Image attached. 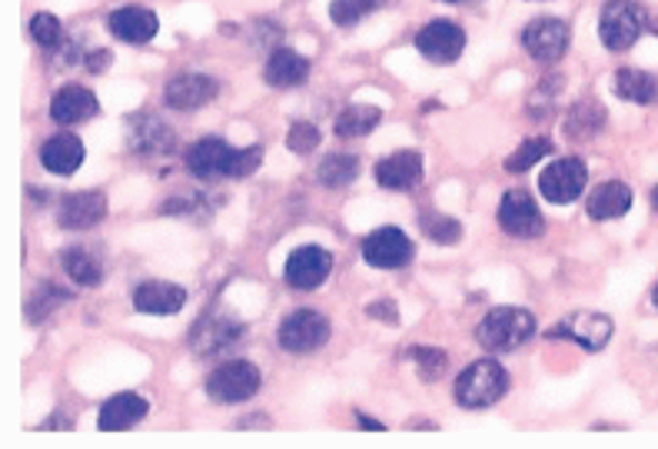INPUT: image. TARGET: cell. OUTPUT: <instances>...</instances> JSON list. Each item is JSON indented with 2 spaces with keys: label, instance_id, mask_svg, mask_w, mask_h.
<instances>
[{
  "label": "cell",
  "instance_id": "6da1fadb",
  "mask_svg": "<svg viewBox=\"0 0 658 449\" xmlns=\"http://www.w3.org/2000/svg\"><path fill=\"white\" fill-rule=\"evenodd\" d=\"M260 160H263V150L260 147L237 150V147H230L220 137H203V140H197L187 150V167L203 183H213V180H247V177L257 173Z\"/></svg>",
  "mask_w": 658,
  "mask_h": 449
},
{
  "label": "cell",
  "instance_id": "7a4b0ae2",
  "mask_svg": "<svg viewBox=\"0 0 658 449\" xmlns=\"http://www.w3.org/2000/svg\"><path fill=\"white\" fill-rule=\"evenodd\" d=\"M536 337V317L522 307H496L476 327V340L489 353H509Z\"/></svg>",
  "mask_w": 658,
  "mask_h": 449
},
{
  "label": "cell",
  "instance_id": "3957f363",
  "mask_svg": "<svg viewBox=\"0 0 658 449\" xmlns=\"http://www.w3.org/2000/svg\"><path fill=\"white\" fill-rule=\"evenodd\" d=\"M506 390H509L506 367H499L496 360H479L459 377L456 403L466 407V410H482V407H492L496 400H502Z\"/></svg>",
  "mask_w": 658,
  "mask_h": 449
},
{
  "label": "cell",
  "instance_id": "277c9868",
  "mask_svg": "<svg viewBox=\"0 0 658 449\" xmlns=\"http://www.w3.org/2000/svg\"><path fill=\"white\" fill-rule=\"evenodd\" d=\"M649 20L652 17L639 3H632V0H609L602 7L599 37H602V43L609 50H629L642 37V30L649 27Z\"/></svg>",
  "mask_w": 658,
  "mask_h": 449
},
{
  "label": "cell",
  "instance_id": "5b68a950",
  "mask_svg": "<svg viewBox=\"0 0 658 449\" xmlns=\"http://www.w3.org/2000/svg\"><path fill=\"white\" fill-rule=\"evenodd\" d=\"M257 390H260V370L247 360L220 363L207 377V397L213 403H243V400L257 397Z\"/></svg>",
  "mask_w": 658,
  "mask_h": 449
},
{
  "label": "cell",
  "instance_id": "8992f818",
  "mask_svg": "<svg viewBox=\"0 0 658 449\" xmlns=\"http://www.w3.org/2000/svg\"><path fill=\"white\" fill-rule=\"evenodd\" d=\"M416 247L399 227H379L362 240V260L376 270H399L412 263Z\"/></svg>",
  "mask_w": 658,
  "mask_h": 449
},
{
  "label": "cell",
  "instance_id": "52a82bcc",
  "mask_svg": "<svg viewBox=\"0 0 658 449\" xmlns=\"http://www.w3.org/2000/svg\"><path fill=\"white\" fill-rule=\"evenodd\" d=\"M589 183V170L582 160L576 157H562L556 163H549L542 173H539V193L549 200V203H572Z\"/></svg>",
  "mask_w": 658,
  "mask_h": 449
},
{
  "label": "cell",
  "instance_id": "ba28073f",
  "mask_svg": "<svg viewBox=\"0 0 658 449\" xmlns=\"http://www.w3.org/2000/svg\"><path fill=\"white\" fill-rule=\"evenodd\" d=\"M329 333H332V327H329V320L323 313H317V310H297L280 327V347L287 353H313V350H320L327 343Z\"/></svg>",
  "mask_w": 658,
  "mask_h": 449
},
{
  "label": "cell",
  "instance_id": "9c48e42d",
  "mask_svg": "<svg viewBox=\"0 0 658 449\" xmlns=\"http://www.w3.org/2000/svg\"><path fill=\"white\" fill-rule=\"evenodd\" d=\"M569 40H572V30L559 17H539L522 30V47L539 63H556L569 50Z\"/></svg>",
  "mask_w": 658,
  "mask_h": 449
},
{
  "label": "cell",
  "instance_id": "30bf717a",
  "mask_svg": "<svg viewBox=\"0 0 658 449\" xmlns=\"http://www.w3.org/2000/svg\"><path fill=\"white\" fill-rule=\"evenodd\" d=\"M499 227L509 237H519V240L539 237L546 230V220L539 213V203L532 200L529 190H509L502 197V203H499Z\"/></svg>",
  "mask_w": 658,
  "mask_h": 449
},
{
  "label": "cell",
  "instance_id": "8fae6325",
  "mask_svg": "<svg viewBox=\"0 0 658 449\" xmlns=\"http://www.w3.org/2000/svg\"><path fill=\"white\" fill-rule=\"evenodd\" d=\"M616 333V323L606 317V313H592V310H582V313H572L569 320H562L549 337L552 340H572L579 343L582 350L589 353H599Z\"/></svg>",
  "mask_w": 658,
  "mask_h": 449
},
{
  "label": "cell",
  "instance_id": "7c38bea8",
  "mask_svg": "<svg viewBox=\"0 0 658 449\" xmlns=\"http://www.w3.org/2000/svg\"><path fill=\"white\" fill-rule=\"evenodd\" d=\"M243 333H247V327L240 320H233L230 313H207L190 330V347L200 357H217V353L230 350L233 343H240Z\"/></svg>",
  "mask_w": 658,
  "mask_h": 449
},
{
  "label": "cell",
  "instance_id": "4fadbf2b",
  "mask_svg": "<svg viewBox=\"0 0 658 449\" xmlns=\"http://www.w3.org/2000/svg\"><path fill=\"white\" fill-rule=\"evenodd\" d=\"M416 50L432 63H456L466 50V33L452 20H432L416 33Z\"/></svg>",
  "mask_w": 658,
  "mask_h": 449
},
{
  "label": "cell",
  "instance_id": "5bb4252c",
  "mask_svg": "<svg viewBox=\"0 0 658 449\" xmlns=\"http://www.w3.org/2000/svg\"><path fill=\"white\" fill-rule=\"evenodd\" d=\"M329 270H332V257L323 247H297L283 267V277L293 290H317L320 283H327Z\"/></svg>",
  "mask_w": 658,
  "mask_h": 449
},
{
  "label": "cell",
  "instance_id": "9a60e30c",
  "mask_svg": "<svg viewBox=\"0 0 658 449\" xmlns=\"http://www.w3.org/2000/svg\"><path fill=\"white\" fill-rule=\"evenodd\" d=\"M173 143H177V137L160 117H153V113L130 117V123H127V147H130V153H137V157H163V153L173 150Z\"/></svg>",
  "mask_w": 658,
  "mask_h": 449
},
{
  "label": "cell",
  "instance_id": "2e32d148",
  "mask_svg": "<svg viewBox=\"0 0 658 449\" xmlns=\"http://www.w3.org/2000/svg\"><path fill=\"white\" fill-rule=\"evenodd\" d=\"M220 83L207 73H180L163 87V103L170 110H200L217 97Z\"/></svg>",
  "mask_w": 658,
  "mask_h": 449
},
{
  "label": "cell",
  "instance_id": "e0dca14e",
  "mask_svg": "<svg viewBox=\"0 0 658 449\" xmlns=\"http://www.w3.org/2000/svg\"><path fill=\"white\" fill-rule=\"evenodd\" d=\"M187 307V290L163 280H147L133 290V310L147 317H177Z\"/></svg>",
  "mask_w": 658,
  "mask_h": 449
},
{
  "label": "cell",
  "instance_id": "ac0fdd59",
  "mask_svg": "<svg viewBox=\"0 0 658 449\" xmlns=\"http://www.w3.org/2000/svg\"><path fill=\"white\" fill-rule=\"evenodd\" d=\"M97 110H100L97 97H93L87 87H77V83L60 87V90L50 97V120H53V123H60V127L83 123V120L97 117Z\"/></svg>",
  "mask_w": 658,
  "mask_h": 449
},
{
  "label": "cell",
  "instance_id": "d6986e66",
  "mask_svg": "<svg viewBox=\"0 0 658 449\" xmlns=\"http://www.w3.org/2000/svg\"><path fill=\"white\" fill-rule=\"evenodd\" d=\"M107 217V197L100 190H83V193H73L60 203L57 210V223L63 230H90L97 227L100 220Z\"/></svg>",
  "mask_w": 658,
  "mask_h": 449
},
{
  "label": "cell",
  "instance_id": "ffe728a7",
  "mask_svg": "<svg viewBox=\"0 0 658 449\" xmlns=\"http://www.w3.org/2000/svg\"><path fill=\"white\" fill-rule=\"evenodd\" d=\"M107 30H110L117 40L140 47V43H150V40L157 37L160 23H157V17H153L147 7H120V10H113V13L107 17Z\"/></svg>",
  "mask_w": 658,
  "mask_h": 449
},
{
  "label": "cell",
  "instance_id": "44dd1931",
  "mask_svg": "<svg viewBox=\"0 0 658 449\" xmlns=\"http://www.w3.org/2000/svg\"><path fill=\"white\" fill-rule=\"evenodd\" d=\"M376 183L386 190H412L422 180V157L416 150H399L376 163Z\"/></svg>",
  "mask_w": 658,
  "mask_h": 449
},
{
  "label": "cell",
  "instance_id": "7402d4cb",
  "mask_svg": "<svg viewBox=\"0 0 658 449\" xmlns=\"http://www.w3.org/2000/svg\"><path fill=\"white\" fill-rule=\"evenodd\" d=\"M147 413H150V403L140 393H117L100 407L97 427L103 433H123V430H133Z\"/></svg>",
  "mask_w": 658,
  "mask_h": 449
},
{
  "label": "cell",
  "instance_id": "603a6c76",
  "mask_svg": "<svg viewBox=\"0 0 658 449\" xmlns=\"http://www.w3.org/2000/svg\"><path fill=\"white\" fill-rule=\"evenodd\" d=\"M310 77V60L300 57L297 50L290 47H273L270 57H267V70H263V80L277 90H290V87H300L307 83Z\"/></svg>",
  "mask_w": 658,
  "mask_h": 449
},
{
  "label": "cell",
  "instance_id": "cb8c5ba5",
  "mask_svg": "<svg viewBox=\"0 0 658 449\" xmlns=\"http://www.w3.org/2000/svg\"><path fill=\"white\" fill-rule=\"evenodd\" d=\"M40 163L43 170L57 173V177H70L80 170L83 163V143L73 133H53L43 147H40Z\"/></svg>",
  "mask_w": 658,
  "mask_h": 449
},
{
  "label": "cell",
  "instance_id": "d4e9b609",
  "mask_svg": "<svg viewBox=\"0 0 658 449\" xmlns=\"http://www.w3.org/2000/svg\"><path fill=\"white\" fill-rule=\"evenodd\" d=\"M606 120H609L606 107L599 100H592V97H582L579 103L569 107L562 130H566L569 140H592V137H599L606 130Z\"/></svg>",
  "mask_w": 658,
  "mask_h": 449
},
{
  "label": "cell",
  "instance_id": "484cf974",
  "mask_svg": "<svg viewBox=\"0 0 658 449\" xmlns=\"http://www.w3.org/2000/svg\"><path fill=\"white\" fill-rule=\"evenodd\" d=\"M629 210H632V190L619 180H609V183L596 187L589 203H586V213L592 220H616V217H626Z\"/></svg>",
  "mask_w": 658,
  "mask_h": 449
},
{
  "label": "cell",
  "instance_id": "4316f807",
  "mask_svg": "<svg viewBox=\"0 0 658 449\" xmlns=\"http://www.w3.org/2000/svg\"><path fill=\"white\" fill-rule=\"evenodd\" d=\"M612 87H616V97H622V100H629V103H652L658 97L656 77L646 73V70H636V67L616 70Z\"/></svg>",
  "mask_w": 658,
  "mask_h": 449
},
{
  "label": "cell",
  "instance_id": "83f0119b",
  "mask_svg": "<svg viewBox=\"0 0 658 449\" xmlns=\"http://www.w3.org/2000/svg\"><path fill=\"white\" fill-rule=\"evenodd\" d=\"M60 263H63L67 277H70L73 283H80V287H100V280H103V263H100V257H93L87 247H70V250H63V253H60Z\"/></svg>",
  "mask_w": 658,
  "mask_h": 449
},
{
  "label": "cell",
  "instance_id": "f1b7e54d",
  "mask_svg": "<svg viewBox=\"0 0 658 449\" xmlns=\"http://www.w3.org/2000/svg\"><path fill=\"white\" fill-rule=\"evenodd\" d=\"M382 123V110L369 107V103H352L336 117V137L352 140V137H366Z\"/></svg>",
  "mask_w": 658,
  "mask_h": 449
},
{
  "label": "cell",
  "instance_id": "f546056e",
  "mask_svg": "<svg viewBox=\"0 0 658 449\" xmlns=\"http://www.w3.org/2000/svg\"><path fill=\"white\" fill-rule=\"evenodd\" d=\"M356 173H359V160L352 153H327L323 163L317 167L323 187H346L349 180H356Z\"/></svg>",
  "mask_w": 658,
  "mask_h": 449
},
{
  "label": "cell",
  "instance_id": "4dcf8cb0",
  "mask_svg": "<svg viewBox=\"0 0 658 449\" xmlns=\"http://www.w3.org/2000/svg\"><path fill=\"white\" fill-rule=\"evenodd\" d=\"M549 153H552V140L549 137H532L519 150H512V157H506V170L509 173H526V170H532Z\"/></svg>",
  "mask_w": 658,
  "mask_h": 449
},
{
  "label": "cell",
  "instance_id": "1f68e13d",
  "mask_svg": "<svg viewBox=\"0 0 658 449\" xmlns=\"http://www.w3.org/2000/svg\"><path fill=\"white\" fill-rule=\"evenodd\" d=\"M419 227H422V233L432 243H442V247H452V243L462 240V223L452 220V217H446V213H422L419 217Z\"/></svg>",
  "mask_w": 658,
  "mask_h": 449
},
{
  "label": "cell",
  "instance_id": "d6a6232c",
  "mask_svg": "<svg viewBox=\"0 0 658 449\" xmlns=\"http://www.w3.org/2000/svg\"><path fill=\"white\" fill-rule=\"evenodd\" d=\"M379 7H386V0H332L329 17H332L336 27H356L362 17L376 13Z\"/></svg>",
  "mask_w": 658,
  "mask_h": 449
},
{
  "label": "cell",
  "instance_id": "836d02e7",
  "mask_svg": "<svg viewBox=\"0 0 658 449\" xmlns=\"http://www.w3.org/2000/svg\"><path fill=\"white\" fill-rule=\"evenodd\" d=\"M70 300V293H63L60 287H53V283H40L37 287V293L27 300V320L30 323H40L43 317H50L60 303H67Z\"/></svg>",
  "mask_w": 658,
  "mask_h": 449
},
{
  "label": "cell",
  "instance_id": "e575fe53",
  "mask_svg": "<svg viewBox=\"0 0 658 449\" xmlns=\"http://www.w3.org/2000/svg\"><path fill=\"white\" fill-rule=\"evenodd\" d=\"M30 37H33V43L43 47V50H60V47H63V23H60L53 13L40 10V13H33V20H30Z\"/></svg>",
  "mask_w": 658,
  "mask_h": 449
},
{
  "label": "cell",
  "instance_id": "d590c367",
  "mask_svg": "<svg viewBox=\"0 0 658 449\" xmlns=\"http://www.w3.org/2000/svg\"><path fill=\"white\" fill-rule=\"evenodd\" d=\"M409 360L416 363V373H419L422 383H436L446 373V363H449V357L436 347H416V350H409Z\"/></svg>",
  "mask_w": 658,
  "mask_h": 449
},
{
  "label": "cell",
  "instance_id": "8d00e7d4",
  "mask_svg": "<svg viewBox=\"0 0 658 449\" xmlns=\"http://www.w3.org/2000/svg\"><path fill=\"white\" fill-rule=\"evenodd\" d=\"M320 140H323V133H320L317 123H310V120H297V123L290 127V133H287V147H290L293 153H313V150L320 147Z\"/></svg>",
  "mask_w": 658,
  "mask_h": 449
},
{
  "label": "cell",
  "instance_id": "74e56055",
  "mask_svg": "<svg viewBox=\"0 0 658 449\" xmlns=\"http://www.w3.org/2000/svg\"><path fill=\"white\" fill-rule=\"evenodd\" d=\"M559 77L556 80H549V83H539L536 90H532V97H529V113L532 117H546L552 107H556V93H559Z\"/></svg>",
  "mask_w": 658,
  "mask_h": 449
},
{
  "label": "cell",
  "instance_id": "f35d334b",
  "mask_svg": "<svg viewBox=\"0 0 658 449\" xmlns=\"http://www.w3.org/2000/svg\"><path fill=\"white\" fill-rule=\"evenodd\" d=\"M366 313L372 320H382V323H399V313H396V303L392 300H376V303L366 307Z\"/></svg>",
  "mask_w": 658,
  "mask_h": 449
},
{
  "label": "cell",
  "instance_id": "ab89813d",
  "mask_svg": "<svg viewBox=\"0 0 658 449\" xmlns=\"http://www.w3.org/2000/svg\"><path fill=\"white\" fill-rule=\"evenodd\" d=\"M113 57H110V50H93V53H87L83 57V67L90 70V73H103V67L110 63Z\"/></svg>",
  "mask_w": 658,
  "mask_h": 449
},
{
  "label": "cell",
  "instance_id": "60d3db41",
  "mask_svg": "<svg viewBox=\"0 0 658 449\" xmlns=\"http://www.w3.org/2000/svg\"><path fill=\"white\" fill-rule=\"evenodd\" d=\"M359 427H362V430H372V433H382V430H386L382 423H376V420H369V417H362V413H359Z\"/></svg>",
  "mask_w": 658,
  "mask_h": 449
},
{
  "label": "cell",
  "instance_id": "b9f144b4",
  "mask_svg": "<svg viewBox=\"0 0 658 449\" xmlns=\"http://www.w3.org/2000/svg\"><path fill=\"white\" fill-rule=\"evenodd\" d=\"M652 207H656V210H658V187H656V190H652Z\"/></svg>",
  "mask_w": 658,
  "mask_h": 449
},
{
  "label": "cell",
  "instance_id": "7bdbcfd3",
  "mask_svg": "<svg viewBox=\"0 0 658 449\" xmlns=\"http://www.w3.org/2000/svg\"><path fill=\"white\" fill-rule=\"evenodd\" d=\"M652 303L658 307V283H656V290H652Z\"/></svg>",
  "mask_w": 658,
  "mask_h": 449
},
{
  "label": "cell",
  "instance_id": "ee69618b",
  "mask_svg": "<svg viewBox=\"0 0 658 449\" xmlns=\"http://www.w3.org/2000/svg\"><path fill=\"white\" fill-rule=\"evenodd\" d=\"M442 3H469V0H442Z\"/></svg>",
  "mask_w": 658,
  "mask_h": 449
}]
</instances>
